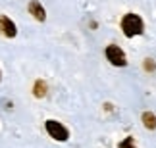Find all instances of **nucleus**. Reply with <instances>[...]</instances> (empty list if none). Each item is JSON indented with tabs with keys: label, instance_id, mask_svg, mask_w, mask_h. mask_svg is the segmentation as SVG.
<instances>
[{
	"label": "nucleus",
	"instance_id": "1",
	"mask_svg": "<svg viewBox=\"0 0 156 148\" xmlns=\"http://www.w3.org/2000/svg\"><path fill=\"white\" fill-rule=\"evenodd\" d=\"M122 31L127 39H133L137 35H143L145 31V23H143L141 15L137 14H125L122 19Z\"/></svg>",
	"mask_w": 156,
	"mask_h": 148
},
{
	"label": "nucleus",
	"instance_id": "2",
	"mask_svg": "<svg viewBox=\"0 0 156 148\" xmlns=\"http://www.w3.org/2000/svg\"><path fill=\"white\" fill-rule=\"evenodd\" d=\"M44 125H46V133H48L52 139L60 140V143H66V140L69 139V131H68V129H66L60 121H56V119H48Z\"/></svg>",
	"mask_w": 156,
	"mask_h": 148
},
{
	"label": "nucleus",
	"instance_id": "3",
	"mask_svg": "<svg viewBox=\"0 0 156 148\" xmlns=\"http://www.w3.org/2000/svg\"><path fill=\"white\" fill-rule=\"evenodd\" d=\"M106 58L112 66H118V67H123L127 66V58H125V52L116 44H108L106 46Z\"/></svg>",
	"mask_w": 156,
	"mask_h": 148
},
{
	"label": "nucleus",
	"instance_id": "4",
	"mask_svg": "<svg viewBox=\"0 0 156 148\" xmlns=\"http://www.w3.org/2000/svg\"><path fill=\"white\" fill-rule=\"evenodd\" d=\"M0 35H4V37H8V39H14L17 35L16 23L12 21L8 15H0Z\"/></svg>",
	"mask_w": 156,
	"mask_h": 148
},
{
	"label": "nucleus",
	"instance_id": "5",
	"mask_svg": "<svg viewBox=\"0 0 156 148\" xmlns=\"http://www.w3.org/2000/svg\"><path fill=\"white\" fill-rule=\"evenodd\" d=\"M29 14H31L37 21H44L46 19V12H44L43 6H41L39 0H31V2H29Z\"/></svg>",
	"mask_w": 156,
	"mask_h": 148
},
{
	"label": "nucleus",
	"instance_id": "6",
	"mask_svg": "<svg viewBox=\"0 0 156 148\" xmlns=\"http://www.w3.org/2000/svg\"><path fill=\"white\" fill-rule=\"evenodd\" d=\"M46 91H48V87H46V83L43 79H39V81H35V85H33V94L37 98H43L46 96Z\"/></svg>",
	"mask_w": 156,
	"mask_h": 148
},
{
	"label": "nucleus",
	"instance_id": "7",
	"mask_svg": "<svg viewBox=\"0 0 156 148\" xmlns=\"http://www.w3.org/2000/svg\"><path fill=\"white\" fill-rule=\"evenodd\" d=\"M143 125L147 129H151V131L156 129V115L152 112H145V114H143Z\"/></svg>",
	"mask_w": 156,
	"mask_h": 148
},
{
	"label": "nucleus",
	"instance_id": "8",
	"mask_svg": "<svg viewBox=\"0 0 156 148\" xmlns=\"http://www.w3.org/2000/svg\"><path fill=\"white\" fill-rule=\"evenodd\" d=\"M118 148H135V140H133V137H125V140H122Z\"/></svg>",
	"mask_w": 156,
	"mask_h": 148
},
{
	"label": "nucleus",
	"instance_id": "9",
	"mask_svg": "<svg viewBox=\"0 0 156 148\" xmlns=\"http://www.w3.org/2000/svg\"><path fill=\"white\" fill-rule=\"evenodd\" d=\"M145 69H147V71H154V69H156L154 60H148V58H147V60H145Z\"/></svg>",
	"mask_w": 156,
	"mask_h": 148
}]
</instances>
